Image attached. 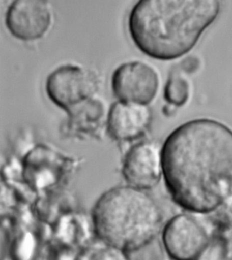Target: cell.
<instances>
[{
    "instance_id": "277c9868",
    "label": "cell",
    "mask_w": 232,
    "mask_h": 260,
    "mask_svg": "<svg viewBox=\"0 0 232 260\" xmlns=\"http://www.w3.org/2000/svg\"><path fill=\"white\" fill-rule=\"evenodd\" d=\"M162 241L171 259H198L211 246L212 232L198 217L182 213L167 221L163 229Z\"/></svg>"
},
{
    "instance_id": "8992f818",
    "label": "cell",
    "mask_w": 232,
    "mask_h": 260,
    "mask_svg": "<svg viewBox=\"0 0 232 260\" xmlns=\"http://www.w3.org/2000/svg\"><path fill=\"white\" fill-rule=\"evenodd\" d=\"M160 80L156 70L146 62H124L114 70L111 88L119 101L149 106L159 91Z\"/></svg>"
},
{
    "instance_id": "6da1fadb",
    "label": "cell",
    "mask_w": 232,
    "mask_h": 260,
    "mask_svg": "<svg viewBox=\"0 0 232 260\" xmlns=\"http://www.w3.org/2000/svg\"><path fill=\"white\" fill-rule=\"evenodd\" d=\"M165 186L190 213H213L232 197V129L211 118L183 123L161 147Z\"/></svg>"
},
{
    "instance_id": "7c38bea8",
    "label": "cell",
    "mask_w": 232,
    "mask_h": 260,
    "mask_svg": "<svg viewBox=\"0 0 232 260\" xmlns=\"http://www.w3.org/2000/svg\"><path fill=\"white\" fill-rule=\"evenodd\" d=\"M213 213V235H223L232 231V197Z\"/></svg>"
},
{
    "instance_id": "3957f363",
    "label": "cell",
    "mask_w": 232,
    "mask_h": 260,
    "mask_svg": "<svg viewBox=\"0 0 232 260\" xmlns=\"http://www.w3.org/2000/svg\"><path fill=\"white\" fill-rule=\"evenodd\" d=\"M99 240L125 253L139 251L160 233L163 215L159 205L145 190L131 185L103 193L92 211Z\"/></svg>"
},
{
    "instance_id": "30bf717a",
    "label": "cell",
    "mask_w": 232,
    "mask_h": 260,
    "mask_svg": "<svg viewBox=\"0 0 232 260\" xmlns=\"http://www.w3.org/2000/svg\"><path fill=\"white\" fill-rule=\"evenodd\" d=\"M66 128L70 134L80 136H94L106 125V107L99 99H89L67 112Z\"/></svg>"
},
{
    "instance_id": "52a82bcc",
    "label": "cell",
    "mask_w": 232,
    "mask_h": 260,
    "mask_svg": "<svg viewBox=\"0 0 232 260\" xmlns=\"http://www.w3.org/2000/svg\"><path fill=\"white\" fill-rule=\"evenodd\" d=\"M52 21L51 8L47 0H13L5 18L9 33L24 42L41 39L47 34Z\"/></svg>"
},
{
    "instance_id": "ba28073f",
    "label": "cell",
    "mask_w": 232,
    "mask_h": 260,
    "mask_svg": "<svg viewBox=\"0 0 232 260\" xmlns=\"http://www.w3.org/2000/svg\"><path fill=\"white\" fill-rule=\"evenodd\" d=\"M161 147L153 141H142L128 151L122 173L129 185L146 191L158 184L163 175Z\"/></svg>"
},
{
    "instance_id": "5b68a950",
    "label": "cell",
    "mask_w": 232,
    "mask_h": 260,
    "mask_svg": "<svg viewBox=\"0 0 232 260\" xmlns=\"http://www.w3.org/2000/svg\"><path fill=\"white\" fill-rule=\"evenodd\" d=\"M99 86L100 81L94 72L77 64H65L48 74L45 90L48 99L67 112L94 98Z\"/></svg>"
},
{
    "instance_id": "7a4b0ae2",
    "label": "cell",
    "mask_w": 232,
    "mask_h": 260,
    "mask_svg": "<svg viewBox=\"0 0 232 260\" xmlns=\"http://www.w3.org/2000/svg\"><path fill=\"white\" fill-rule=\"evenodd\" d=\"M221 8V0H138L129 15V34L149 57L179 59L197 45Z\"/></svg>"
},
{
    "instance_id": "4fadbf2b",
    "label": "cell",
    "mask_w": 232,
    "mask_h": 260,
    "mask_svg": "<svg viewBox=\"0 0 232 260\" xmlns=\"http://www.w3.org/2000/svg\"><path fill=\"white\" fill-rule=\"evenodd\" d=\"M213 241L219 247L223 259H232V231L223 235L213 236Z\"/></svg>"
},
{
    "instance_id": "9c48e42d",
    "label": "cell",
    "mask_w": 232,
    "mask_h": 260,
    "mask_svg": "<svg viewBox=\"0 0 232 260\" xmlns=\"http://www.w3.org/2000/svg\"><path fill=\"white\" fill-rule=\"evenodd\" d=\"M152 122V111L147 105L118 100L107 114V132L118 142H133L145 136Z\"/></svg>"
},
{
    "instance_id": "5bb4252c",
    "label": "cell",
    "mask_w": 232,
    "mask_h": 260,
    "mask_svg": "<svg viewBox=\"0 0 232 260\" xmlns=\"http://www.w3.org/2000/svg\"><path fill=\"white\" fill-rule=\"evenodd\" d=\"M178 66L185 74H193L198 70L200 66V62L195 56H189L183 59Z\"/></svg>"
},
{
    "instance_id": "8fae6325",
    "label": "cell",
    "mask_w": 232,
    "mask_h": 260,
    "mask_svg": "<svg viewBox=\"0 0 232 260\" xmlns=\"http://www.w3.org/2000/svg\"><path fill=\"white\" fill-rule=\"evenodd\" d=\"M185 74L178 66L169 72L163 90V98L167 105L177 108L188 102L191 86Z\"/></svg>"
}]
</instances>
